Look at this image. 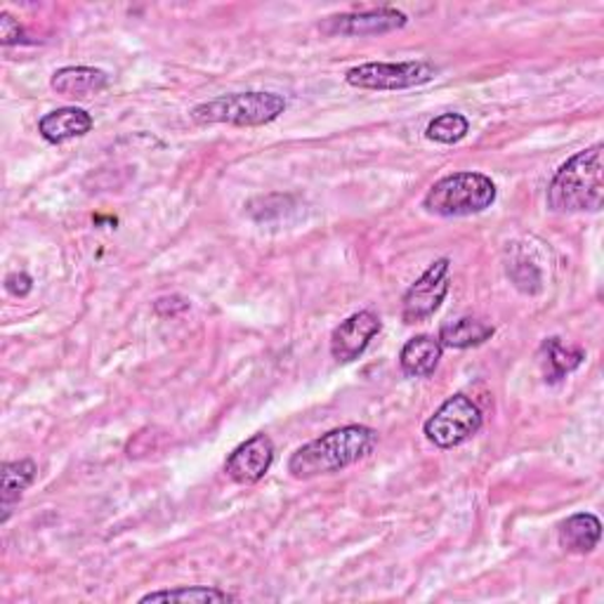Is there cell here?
Returning <instances> with one entry per match:
<instances>
[{
  "label": "cell",
  "instance_id": "6da1fadb",
  "mask_svg": "<svg viewBox=\"0 0 604 604\" xmlns=\"http://www.w3.org/2000/svg\"><path fill=\"white\" fill-rule=\"evenodd\" d=\"M378 444V432L366 426H345L321 434L290 455L288 472L296 480L336 474L366 459Z\"/></svg>",
  "mask_w": 604,
  "mask_h": 604
},
{
  "label": "cell",
  "instance_id": "8fae6325",
  "mask_svg": "<svg viewBox=\"0 0 604 604\" xmlns=\"http://www.w3.org/2000/svg\"><path fill=\"white\" fill-rule=\"evenodd\" d=\"M93 131V116L79 106H62L39 121V133L50 144H62Z\"/></svg>",
  "mask_w": 604,
  "mask_h": 604
},
{
  "label": "cell",
  "instance_id": "52a82bcc",
  "mask_svg": "<svg viewBox=\"0 0 604 604\" xmlns=\"http://www.w3.org/2000/svg\"><path fill=\"white\" fill-rule=\"evenodd\" d=\"M449 269L451 260L439 258L407 290L405 305H401V319H405V324H420L437 313L449 293Z\"/></svg>",
  "mask_w": 604,
  "mask_h": 604
},
{
  "label": "cell",
  "instance_id": "30bf717a",
  "mask_svg": "<svg viewBox=\"0 0 604 604\" xmlns=\"http://www.w3.org/2000/svg\"><path fill=\"white\" fill-rule=\"evenodd\" d=\"M274 463V444L267 434H253L242 447H236L225 463V472L234 482H260Z\"/></svg>",
  "mask_w": 604,
  "mask_h": 604
},
{
  "label": "cell",
  "instance_id": "277c9868",
  "mask_svg": "<svg viewBox=\"0 0 604 604\" xmlns=\"http://www.w3.org/2000/svg\"><path fill=\"white\" fill-rule=\"evenodd\" d=\"M496 185L482 173H453L430 187L423 208L439 217H465L491 208Z\"/></svg>",
  "mask_w": 604,
  "mask_h": 604
},
{
  "label": "cell",
  "instance_id": "7a4b0ae2",
  "mask_svg": "<svg viewBox=\"0 0 604 604\" xmlns=\"http://www.w3.org/2000/svg\"><path fill=\"white\" fill-rule=\"evenodd\" d=\"M602 144L572 156L547 187V208L555 213H595L602 208Z\"/></svg>",
  "mask_w": 604,
  "mask_h": 604
},
{
  "label": "cell",
  "instance_id": "8992f818",
  "mask_svg": "<svg viewBox=\"0 0 604 604\" xmlns=\"http://www.w3.org/2000/svg\"><path fill=\"white\" fill-rule=\"evenodd\" d=\"M434 64L416 62H369L347 71L345 81L361 90H409L434 79Z\"/></svg>",
  "mask_w": 604,
  "mask_h": 604
},
{
  "label": "cell",
  "instance_id": "7c38bea8",
  "mask_svg": "<svg viewBox=\"0 0 604 604\" xmlns=\"http://www.w3.org/2000/svg\"><path fill=\"white\" fill-rule=\"evenodd\" d=\"M50 85L64 98H90L109 88V73L95 66H64L52 73Z\"/></svg>",
  "mask_w": 604,
  "mask_h": 604
},
{
  "label": "cell",
  "instance_id": "3957f363",
  "mask_svg": "<svg viewBox=\"0 0 604 604\" xmlns=\"http://www.w3.org/2000/svg\"><path fill=\"white\" fill-rule=\"evenodd\" d=\"M286 112V100L277 93H234L196 104L190 116L194 123H227L236 127H255L277 121Z\"/></svg>",
  "mask_w": 604,
  "mask_h": 604
},
{
  "label": "cell",
  "instance_id": "4fadbf2b",
  "mask_svg": "<svg viewBox=\"0 0 604 604\" xmlns=\"http://www.w3.org/2000/svg\"><path fill=\"white\" fill-rule=\"evenodd\" d=\"M442 342L432 336H416L401 347L399 366L409 378H428L434 373L442 359Z\"/></svg>",
  "mask_w": 604,
  "mask_h": 604
},
{
  "label": "cell",
  "instance_id": "ba28073f",
  "mask_svg": "<svg viewBox=\"0 0 604 604\" xmlns=\"http://www.w3.org/2000/svg\"><path fill=\"white\" fill-rule=\"evenodd\" d=\"M409 17L395 8H378L364 12H347L328 17L321 31L328 35H380L397 29H405Z\"/></svg>",
  "mask_w": 604,
  "mask_h": 604
},
{
  "label": "cell",
  "instance_id": "d6986e66",
  "mask_svg": "<svg viewBox=\"0 0 604 604\" xmlns=\"http://www.w3.org/2000/svg\"><path fill=\"white\" fill-rule=\"evenodd\" d=\"M470 131V123L463 114H442L428 123L426 137L439 144H455L461 142Z\"/></svg>",
  "mask_w": 604,
  "mask_h": 604
},
{
  "label": "cell",
  "instance_id": "5bb4252c",
  "mask_svg": "<svg viewBox=\"0 0 604 604\" xmlns=\"http://www.w3.org/2000/svg\"><path fill=\"white\" fill-rule=\"evenodd\" d=\"M602 539V524L591 512H579L560 524V545L566 553L588 555Z\"/></svg>",
  "mask_w": 604,
  "mask_h": 604
},
{
  "label": "cell",
  "instance_id": "e0dca14e",
  "mask_svg": "<svg viewBox=\"0 0 604 604\" xmlns=\"http://www.w3.org/2000/svg\"><path fill=\"white\" fill-rule=\"evenodd\" d=\"M35 463L29 461V459H22V461H12V463H6L3 465V522H8L10 518V508L22 499V493L33 484L35 480Z\"/></svg>",
  "mask_w": 604,
  "mask_h": 604
},
{
  "label": "cell",
  "instance_id": "5b68a950",
  "mask_svg": "<svg viewBox=\"0 0 604 604\" xmlns=\"http://www.w3.org/2000/svg\"><path fill=\"white\" fill-rule=\"evenodd\" d=\"M482 428V411L465 395L449 397L426 423V437L439 449H453L468 442Z\"/></svg>",
  "mask_w": 604,
  "mask_h": 604
},
{
  "label": "cell",
  "instance_id": "9a60e30c",
  "mask_svg": "<svg viewBox=\"0 0 604 604\" xmlns=\"http://www.w3.org/2000/svg\"><path fill=\"white\" fill-rule=\"evenodd\" d=\"M493 336V326L484 319L463 317L442 326L439 331V342L442 347H451V350H468V347H478L487 342Z\"/></svg>",
  "mask_w": 604,
  "mask_h": 604
},
{
  "label": "cell",
  "instance_id": "ffe728a7",
  "mask_svg": "<svg viewBox=\"0 0 604 604\" xmlns=\"http://www.w3.org/2000/svg\"><path fill=\"white\" fill-rule=\"evenodd\" d=\"M0 41H3V45L24 41L22 24L17 22L10 12H0Z\"/></svg>",
  "mask_w": 604,
  "mask_h": 604
},
{
  "label": "cell",
  "instance_id": "9c48e42d",
  "mask_svg": "<svg viewBox=\"0 0 604 604\" xmlns=\"http://www.w3.org/2000/svg\"><path fill=\"white\" fill-rule=\"evenodd\" d=\"M380 328H382L380 317L373 315L371 309H364V313L347 317L331 334L334 359L340 364H350L359 359L366 352V347H369L371 340L380 334Z\"/></svg>",
  "mask_w": 604,
  "mask_h": 604
},
{
  "label": "cell",
  "instance_id": "ac0fdd59",
  "mask_svg": "<svg viewBox=\"0 0 604 604\" xmlns=\"http://www.w3.org/2000/svg\"><path fill=\"white\" fill-rule=\"evenodd\" d=\"M234 597L225 591H217V588H208V585H192V588H171V591H156V593H150L140 597L142 604L146 602H198V604H206V602H232Z\"/></svg>",
  "mask_w": 604,
  "mask_h": 604
},
{
  "label": "cell",
  "instance_id": "44dd1931",
  "mask_svg": "<svg viewBox=\"0 0 604 604\" xmlns=\"http://www.w3.org/2000/svg\"><path fill=\"white\" fill-rule=\"evenodd\" d=\"M6 288H8L10 296H14V298H27L31 293V288H33V281H31L29 274H24V272H12V274H8Z\"/></svg>",
  "mask_w": 604,
  "mask_h": 604
},
{
  "label": "cell",
  "instance_id": "2e32d148",
  "mask_svg": "<svg viewBox=\"0 0 604 604\" xmlns=\"http://www.w3.org/2000/svg\"><path fill=\"white\" fill-rule=\"evenodd\" d=\"M543 366H545V380L547 382H557L564 376H570L576 371L579 366L585 359V352L579 350V347H566L562 345L560 338H551L543 342Z\"/></svg>",
  "mask_w": 604,
  "mask_h": 604
}]
</instances>
